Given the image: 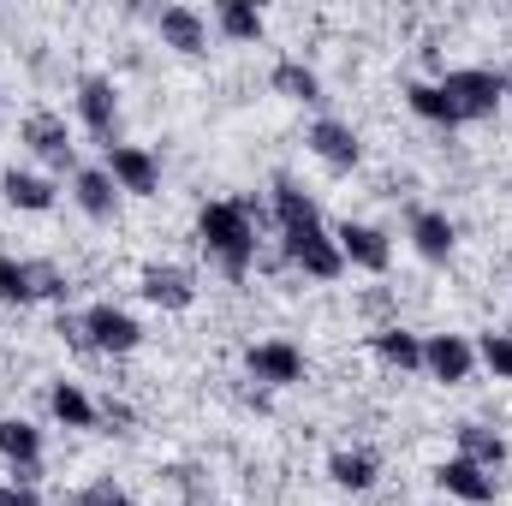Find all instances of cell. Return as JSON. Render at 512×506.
Returning a JSON list of instances; mask_svg holds the SVG:
<instances>
[{
  "label": "cell",
  "instance_id": "15",
  "mask_svg": "<svg viewBox=\"0 0 512 506\" xmlns=\"http://www.w3.org/2000/svg\"><path fill=\"white\" fill-rule=\"evenodd\" d=\"M72 197H78V209H84L90 221H114V209H120V185L108 179V167H78Z\"/></svg>",
  "mask_w": 512,
  "mask_h": 506
},
{
  "label": "cell",
  "instance_id": "29",
  "mask_svg": "<svg viewBox=\"0 0 512 506\" xmlns=\"http://www.w3.org/2000/svg\"><path fill=\"white\" fill-rule=\"evenodd\" d=\"M477 358H483V364L495 370V381H512V334H483Z\"/></svg>",
  "mask_w": 512,
  "mask_h": 506
},
{
  "label": "cell",
  "instance_id": "28",
  "mask_svg": "<svg viewBox=\"0 0 512 506\" xmlns=\"http://www.w3.org/2000/svg\"><path fill=\"white\" fill-rule=\"evenodd\" d=\"M30 292H36V298H48V304H66V292H72V286H66V274H60L54 262H30Z\"/></svg>",
  "mask_w": 512,
  "mask_h": 506
},
{
  "label": "cell",
  "instance_id": "26",
  "mask_svg": "<svg viewBox=\"0 0 512 506\" xmlns=\"http://www.w3.org/2000/svg\"><path fill=\"white\" fill-rule=\"evenodd\" d=\"M328 477H334L340 489L364 495V489L376 483V459H370V453H334V459H328Z\"/></svg>",
  "mask_w": 512,
  "mask_h": 506
},
{
  "label": "cell",
  "instance_id": "25",
  "mask_svg": "<svg viewBox=\"0 0 512 506\" xmlns=\"http://www.w3.org/2000/svg\"><path fill=\"white\" fill-rule=\"evenodd\" d=\"M405 102H411V114L429 120V126H459V114H453V102H447L441 84H405Z\"/></svg>",
  "mask_w": 512,
  "mask_h": 506
},
{
  "label": "cell",
  "instance_id": "7",
  "mask_svg": "<svg viewBox=\"0 0 512 506\" xmlns=\"http://www.w3.org/2000/svg\"><path fill=\"white\" fill-rule=\"evenodd\" d=\"M245 370L262 387H292V381H304V352L292 340H262V346L245 352Z\"/></svg>",
  "mask_w": 512,
  "mask_h": 506
},
{
  "label": "cell",
  "instance_id": "20",
  "mask_svg": "<svg viewBox=\"0 0 512 506\" xmlns=\"http://www.w3.org/2000/svg\"><path fill=\"white\" fill-rule=\"evenodd\" d=\"M48 411H54V423H66V429H96V417H102L78 381H54V387H48Z\"/></svg>",
  "mask_w": 512,
  "mask_h": 506
},
{
  "label": "cell",
  "instance_id": "31",
  "mask_svg": "<svg viewBox=\"0 0 512 506\" xmlns=\"http://www.w3.org/2000/svg\"><path fill=\"white\" fill-rule=\"evenodd\" d=\"M0 506H42V501H36V489H24V483H6V489H0Z\"/></svg>",
  "mask_w": 512,
  "mask_h": 506
},
{
  "label": "cell",
  "instance_id": "12",
  "mask_svg": "<svg viewBox=\"0 0 512 506\" xmlns=\"http://www.w3.org/2000/svg\"><path fill=\"white\" fill-rule=\"evenodd\" d=\"M334 245H340V256H346L352 268H370V274H382L387 262H393L387 233H382V227H364V221H346V227L334 233Z\"/></svg>",
  "mask_w": 512,
  "mask_h": 506
},
{
  "label": "cell",
  "instance_id": "5",
  "mask_svg": "<svg viewBox=\"0 0 512 506\" xmlns=\"http://www.w3.org/2000/svg\"><path fill=\"white\" fill-rule=\"evenodd\" d=\"M423 370L435 381H447V387H459V381H471V370H477V346L465 334H429L423 340Z\"/></svg>",
  "mask_w": 512,
  "mask_h": 506
},
{
  "label": "cell",
  "instance_id": "24",
  "mask_svg": "<svg viewBox=\"0 0 512 506\" xmlns=\"http://www.w3.org/2000/svg\"><path fill=\"white\" fill-rule=\"evenodd\" d=\"M370 346H376V358L393 364V370H423V340L411 328H382Z\"/></svg>",
  "mask_w": 512,
  "mask_h": 506
},
{
  "label": "cell",
  "instance_id": "14",
  "mask_svg": "<svg viewBox=\"0 0 512 506\" xmlns=\"http://www.w3.org/2000/svg\"><path fill=\"white\" fill-rule=\"evenodd\" d=\"M435 483H441L453 501H465V506H489V501H495V477H489V471H477L471 459H447V465L435 471Z\"/></svg>",
  "mask_w": 512,
  "mask_h": 506
},
{
  "label": "cell",
  "instance_id": "22",
  "mask_svg": "<svg viewBox=\"0 0 512 506\" xmlns=\"http://www.w3.org/2000/svg\"><path fill=\"white\" fill-rule=\"evenodd\" d=\"M268 84H274L286 102H304V108H310V102H322V78H316L304 60H280V66L268 72Z\"/></svg>",
  "mask_w": 512,
  "mask_h": 506
},
{
  "label": "cell",
  "instance_id": "13",
  "mask_svg": "<svg viewBox=\"0 0 512 506\" xmlns=\"http://www.w3.org/2000/svg\"><path fill=\"white\" fill-rule=\"evenodd\" d=\"M18 137H24L48 167H72V131H66L60 114H30V120L18 126Z\"/></svg>",
  "mask_w": 512,
  "mask_h": 506
},
{
  "label": "cell",
  "instance_id": "4",
  "mask_svg": "<svg viewBox=\"0 0 512 506\" xmlns=\"http://www.w3.org/2000/svg\"><path fill=\"white\" fill-rule=\"evenodd\" d=\"M78 120L90 126V137H108V149H114V131H120V90H114V78H78Z\"/></svg>",
  "mask_w": 512,
  "mask_h": 506
},
{
  "label": "cell",
  "instance_id": "23",
  "mask_svg": "<svg viewBox=\"0 0 512 506\" xmlns=\"http://www.w3.org/2000/svg\"><path fill=\"white\" fill-rule=\"evenodd\" d=\"M215 24H221L227 42H262V6L256 0H221Z\"/></svg>",
  "mask_w": 512,
  "mask_h": 506
},
{
  "label": "cell",
  "instance_id": "27",
  "mask_svg": "<svg viewBox=\"0 0 512 506\" xmlns=\"http://www.w3.org/2000/svg\"><path fill=\"white\" fill-rule=\"evenodd\" d=\"M30 298H36L30 292V262L0 251V304H30Z\"/></svg>",
  "mask_w": 512,
  "mask_h": 506
},
{
  "label": "cell",
  "instance_id": "11",
  "mask_svg": "<svg viewBox=\"0 0 512 506\" xmlns=\"http://www.w3.org/2000/svg\"><path fill=\"white\" fill-rule=\"evenodd\" d=\"M0 459L18 471V483L30 489L36 483V465H42V435L24 423V417H0Z\"/></svg>",
  "mask_w": 512,
  "mask_h": 506
},
{
  "label": "cell",
  "instance_id": "18",
  "mask_svg": "<svg viewBox=\"0 0 512 506\" xmlns=\"http://www.w3.org/2000/svg\"><path fill=\"white\" fill-rule=\"evenodd\" d=\"M459 459H471L477 471H501L507 465V441H501V429H483V423H459Z\"/></svg>",
  "mask_w": 512,
  "mask_h": 506
},
{
  "label": "cell",
  "instance_id": "1",
  "mask_svg": "<svg viewBox=\"0 0 512 506\" xmlns=\"http://www.w3.org/2000/svg\"><path fill=\"white\" fill-rule=\"evenodd\" d=\"M197 239H203V251L239 280V274L251 268V256H256L251 209H245V203H203V215H197Z\"/></svg>",
  "mask_w": 512,
  "mask_h": 506
},
{
  "label": "cell",
  "instance_id": "19",
  "mask_svg": "<svg viewBox=\"0 0 512 506\" xmlns=\"http://www.w3.org/2000/svg\"><path fill=\"white\" fill-rule=\"evenodd\" d=\"M411 245H417L423 262H447L453 256V221L441 209H417L411 215Z\"/></svg>",
  "mask_w": 512,
  "mask_h": 506
},
{
  "label": "cell",
  "instance_id": "30",
  "mask_svg": "<svg viewBox=\"0 0 512 506\" xmlns=\"http://www.w3.org/2000/svg\"><path fill=\"white\" fill-rule=\"evenodd\" d=\"M78 506H137V501H131L114 477H96V483H84V489H78Z\"/></svg>",
  "mask_w": 512,
  "mask_h": 506
},
{
  "label": "cell",
  "instance_id": "17",
  "mask_svg": "<svg viewBox=\"0 0 512 506\" xmlns=\"http://www.w3.org/2000/svg\"><path fill=\"white\" fill-rule=\"evenodd\" d=\"M274 221H280V233H310V227H322V209L292 179H274Z\"/></svg>",
  "mask_w": 512,
  "mask_h": 506
},
{
  "label": "cell",
  "instance_id": "6",
  "mask_svg": "<svg viewBox=\"0 0 512 506\" xmlns=\"http://www.w3.org/2000/svg\"><path fill=\"white\" fill-rule=\"evenodd\" d=\"M108 179L120 191H131V197H155L161 191V167H155V155L143 143H114L108 149Z\"/></svg>",
  "mask_w": 512,
  "mask_h": 506
},
{
  "label": "cell",
  "instance_id": "10",
  "mask_svg": "<svg viewBox=\"0 0 512 506\" xmlns=\"http://www.w3.org/2000/svg\"><path fill=\"white\" fill-rule=\"evenodd\" d=\"M155 30H161V42L173 54H203L209 48V18L197 6H161L155 12Z\"/></svg>",
  "mask_w": 512,
  "mask_h": 506
},
{
  "label": "cell",
  "instance_id": "33",
  "mask_svg": "<svg viewBox=\"0 0 512 506\" xmlns=\"http://www.w3.org/2000/svg\"><path fill=\"white\" fill-rule=\"evenodd\" d=\"M501 78H507V96H512V72H501Z\"/></svg>",
  "mask_w": 512,
  "mask_h": 506
},
{
  "label": "cell",
  "instance_id": "16",
  "mask_svg": "<svg viewBox=\"0 0 512 506\" xmlns=\"http://www.w3.org/2000/svg\"><path fill=\"white\" fill-rule=\"evenodd\" d=\"M310 149L328 161V167H358V155H364V143H358V131L346 126V120H316L310 126Z\"/></svg>",
  "mask_w": 512,
  "mask_h": 506
},
{
  "label": "cell",
  "instance_id": "32",
  "mask_svg": "<svg viewBox=\"0 0 512 506\" xmlns=\"http://www.w3.org/2000/svg\"><path fill=\"white\" fill-rule=\"evenodd\" d=\"M102 417H108V423H120V429H126V423H131V405H114V399H108V405H102Z\"/></svg>",
  "mask_w": 512,
  "mask_h": 506
},
{
  "label": "cell",
  "instance_id": "9",
  "mask_svg": "<svg viewBox=\"0 0 512 506\" xmlns=\"http://www.w3.org/2000/svg\"><path fill=\"white\" fill-rule=\"evenodd\" d=\"M286 256H292L310 280H340V268H346L340 245H334L322 227H310V233H286Z\"/></svg>",
  "mask_w": 512,
  "mask_h": 506
},
{
  "label": "cell",
  "instance_id": "3",
  "mask_svg": "<svg viewBox=\"0 0 512 506\" xmlns=\"http://www.w3.org/2000/svg\"><path fill=\"white\" fill-rule=\"evenodd\" d=\"M84 346L90 352H137V340H143V328H137V316L131 310H120V304H90L84 316Z\"/></svg>",
  "mask_w": 512,
  "mask_h": 506
},
{
  "label": "cell",
  "instance_id": "8",
  "mask_svg": "<svg viewBox=\"0 0 512 506\" xmlns=\"http://www.w3.org/2000/svg\"><path fill=\"white\" fill-rule=\"evenodd\" d=\"M143 298H149L155 310H191V304H197V280H191V268H179V262H149V268H143Z\"/></svg>",
  "mask_w": 512,
  "mask_h": 506
},
{
  "label": "cell",
  "instance_id": "21",
  "mask_svg": "<svg viewBox=\"0 0 512 506\" xmlns=\"http://www.w3.org/2000/svg\"><path fill=\"white\" fill-rule=\"evenodd\" d=\"M0 191H6V203H12V209H24V215H48V209H54V185H48V179H36V173L6 167Z\"/></svg>",
  "mask_w": 512,
  "mask_h": 506
},
{
  "label": "cell",
  "instance_id": "2",
  "mask_svg": "<svg viewBox=\"0 0 512 506\" xmlns=\"http://www.w3.org/2000/svg\"><path fill=\"white\" fill-rule=\"evenodd\" d=\"M441 90H447V102H453V114H459V126H465V120H489V114L501 108L507 78L489 72V66H459V72L441 78Z\"/></svg>",
  "mask_w": 512,
  "mask_h": 506
}]
</instances>
